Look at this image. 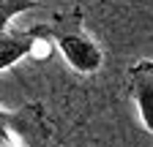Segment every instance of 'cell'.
<instances>
[{
    "label": "cell",
    "instance_id": "6da1fadb",
    "mask_svg": "<svg viewBox=\"0 0 153 147\" xmlns=\"http://www.w3.org/2000/svg\"><path fill=\"white\" fill-rule=\"evenodd\" d=\"M41 33L47 35V41L57 46V52L63 54V60L82 76H90L101 68L104 63V52L101 46L90 38V33L85 30L82 22V11L71 8V11H60L52 16V22L38 25Z\"/></svg>",
    "mask_w": 153,
    "mask_h": 147
},
{
    "label": "cell",
    "instance_id": "7a4b0ae2",
    "mask_svg": "<svg viewBox=\"0 0 153 147\" xmlns=\"http://www.w3.org/2000/svg\"><path fill=\"white\" fill-rule=\"evenodd\" d=\"M126 85L142 128L153 134V57L131 63L126 71Z\"/></svg>",
    "mask_w": 153,
    "mask_h": 147
},
{
    "label": "cell",
    "instance_id": "3957f363",
    "mask_svg": "<svg viewBox=\"0 0 153 147\" xmlns=\"http://www.w3.org/2000/svg\"><path fill=\"white\" fill-rule=\"evenodd\" d=\"M38 46H52L38 25L30 27V30H6V33H0V74L14 68L16 63H22L25 57H30Z\"/></svg>",
    "mask_w": 153,
    "mask_h": 147
},
{
    "label": "cell",
    "instance_id": "277c9868",
    "mask_svg": "<svg viewBox=\"0 0 153 147\" xmlns=\"http://www.w3.org/2000/svg\"><path fill=\"white\" fill-rule=\"evenodd\" d=\"M27 125L25 112H6L0 109V147H19L16 136H22Z\"/></svg>",
    "mask_w": 153,
    "mask_h": 147
},
{
    "label": "cell",
    "instance_id": "5b68a950",
    "mask_svg": "<svg viewBox=\"0 0 153 147\" xmlns=\"http://www.w3.org/2000/svg\"><path fill=\"white\" fill-rule=\"evenodd\" d=\"M33 6H36V0H0V33H6L16 16Z\"/></svg>",
    "mask_w": 153,
    "mask_h": 147
}]
</instances>
